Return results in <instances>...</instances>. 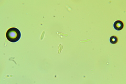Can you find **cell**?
<instances>
[{
    "instance_id": "6da1fadb",
    "label": "cell",
    "mask_w": 126,
    "mask_h": 84,
    "mask_svg": "<svg viewBox=\"0 0 126 84\" xmlns=\"http://www.w3.org/2000/svg\"><path fill=\"white\" fill-rule=\"evenodd\" d=\"M6 36L8 41L12 43L18 42L21 37V32L17 28L12 27L7 30Z\"/></svg>"
},
{
    "instance_id": "7a4b0ae2",
    "label": "cell",
    "mask_w": 126,
    "mask_h": 84,
    "mask_svg": "<svg viewBox=\"0 0 126 84\" xmlns=\"http://www.w3.org/2000/svg\"><path fill=\"white\" fill-rule=\"evenodd\" d=\"M113 27L117 31H120L124 28V23L120 21H117L113 24Z\"/></svg>"
},
{
    "instance_id": "3957f363",
    "label": "cell",
    "mask_w": 126,
    "mask_h": 84,
    "mask_svg": "<svg viewBox=\"0 0 126 84\" xmlns=\"http://www.w3.org/2000/svg\"><path fill=\"white\" fill-rule=\"evenodd\" d=\"M118 38L116 36H112L110 38V42L111 44H116L118 42Z\"/></svg>"
}]
</instances>
